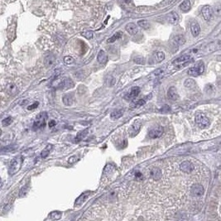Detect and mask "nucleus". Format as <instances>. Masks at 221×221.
I'll list each match as a JSON object with an SVG mask.
<instances>
[{
    "instance_id": "a19ab883",
    "label": "nucleus",
    "mask_w": 221,
    "mask_h": 221,
    "mask_svg": "<svg viewBox=\"0 0 221 221\" xmlns=\"http://www.w3.org/2000/svg\"><path fill=\"white\" fill-rule=\"evenodd\" d=\"M78 157H75V156H73V157H70L69 160H68V162L69 163H74V162H77Z\"/></svg>"
},
{
    "instance_id": "c756f323",
    "label": "nucleus",
    "mask_w": 221,
    "mask_h": 221,
    "mask_svg": "<svg viewBox=\"0 0 221 221\" xmlns=\"http://www.w3.org/2000/svg\"><path fill=\"white\" fill-rule=\"evenodd\" d=\"M122 37V33L121 32H119V33H116L112 37H110V38H109L108 39V42L109 43H112V42H114L117 39H119V38H120V37Z\"/></svg>"
},
{
    "instance_id": "473e14b6",
    "label": "nucleus",
    "mask_w": 221,
    "mask_h": 221,
    "mask_svg": "<svg viewBox=\"0 0 221 221\" xmlns=\"http://www.w3.org/2000/svg\"><path fill=\"white\" fill-rule=\"evenodd\" d=\"M156 59H157V61L158 62H161L163 61L164 59H165V54L162 52V51H158V52H157L155 55Z\"/></svg>"
},
{
    "instance_id": "72a5a7b5",
    "label": "nucleus",
    "mask_w": 221,
    "mask_h": 221,
    "mask_svg": "<svg viewBox=\"0 0 221 221\" xmlns=\"http://www.w3.org/2000/svg\"><path fill=\"white\" fill-rule=\"evenodd\" d=\"M81 35L83 37H85L86 39H91V38H93V36H94V34L93 33L91 32V31H86V32H84V33H81Z\"/></svg>"
},
{
    "instance_id": "7ed1b4c3",
    "label": "nucleus",
    "mask_w": 221,
    "mask_h": 221,
    "mask_svg": "<svg viewBox=\"0 0 221 221\" xmlns=\"http://www.w3.org/2000/svg\"><path fill=\"white\" fill-rule=\"evenodd\" d=\"M204 70H205V65L202 62H200L195 66L190 68L187 71V73L189 75H191V76H198L203 73Z\"/></svg>"
},
{
    "instance_id": "37998d69",
    "label": "nucleus",
    "mask_w": 221,
    "mask_h": 221,
    "mask_svg": "<svg viewBox=\"0 0 221 221\" xmlns=\"http://www.w3.org/2000/svg\"><path fill=\"white\" fill-rule=\"evenodd\" d=\"M141 60H143V58H140V59L139 58H135V59H134V62H135L136 63H138V64H139V63L140 64H143V62H141Z\"/></svg>"
},
{
    "instance_id": "423d86ee",
    "label": "nucleus",
    "mask_w": 221,
    "mask_h": 221,
    "mask_svg": "<svg viewBox=\"0 0 221 221\" xmlns=\"http://www.w3.org/2000/svg\"><path fill=\"white\" fill-rule=\"evenodd\" d=\"M191 56H189V55H183L180 57H178L177 59H176L173 62V64L175 66H178V67H181V66H184L186 64H188L189 62L191 61Z\"/></svg>"
},
{
    "instance_id": "c85d7f7f",
    "label": "nucleus",
    "mask_w": 221,
    "mask_h": 221,
    "mask_svg": "<svg viewBox=\"0 0 221 221\" xmlns=\"http://www.w3.org/2000/svg\"><path fill=\"white\" fill-rule=\"evenodd\" d=\"M146 99H139V100H138V101H136L133 104H131V108H138V107L140 106H143L145 104H146Z\"/></svg>"
},
{
    "instance_id": "6ab92c4d",
    "label": "nucleus",
    "mask_w": 221,
    "mask_h": 221,
    "mask_svg": "<svg viewBox=\"0 0 221 221\" xmlns=\"http://www.w3.org/2000/svg\"><path fill=\"white\" fill-rule=\"evenodd\" d=\"M97 60H98L99 63H100V64H105L108 62V56H107V54L103 50H101L99 52Z\"/></svg>"
},
{
    "instance_id": "39448f33",
    "label": "nucleus",
    "mask_w": 221,
    "mask_h": 221,
    "mask_svg": "<svg viewBox=\"0 0 221 221\" xmlns=\"http://www.w3.org/2000/svg\"><path fill=\"white\" fill-rule=\"evenodd\" d=\"M57 83V87L61 88L62 90H69V89H71L75 86L74 82L69 78H67V79H60V80H58Z\"/></svg>"
},
{
    "instance_id": "9d476101",
    "label": "nucleus",
    "mask_w": 221,
    "mask_h": 221,
    "mask_svg": "<svg viewBox=\"0 0 221 221\" xmlns=\"http://www.w3.org/2000/svg\"><path fill=\"white\" fill-rule=\"evenodd\" d=\"M191 192L195 196H201L204 195L205 190L201 184H194L191 188Z\"/></svg>"
},
{
    "instance_id": "f257e3e1",
    "label": "nucleus",
    "mask_w": 221,
    "mask_h": 221,
    "mask_svg": "<svg viewBox=\"0 0 221 221\" xmlns=\"http://www.w3.org/2000/svg\"><path fill=\"white\" fill-rule=\"evenodd\" d=\"M22 164V157H20V156L15 157L10 162L9 168H8V173L10 175H14L15 173H17L20 170Z\"/></svg>"
},
{
    "instance_id": "f8f14e48",
    "label": "nucleus",
    "mask_w": 221,
    "mask_h": 221,
    "mask_svg": "<svg viewBox=\"0 0 221 221\" xmlns=\"http://www.w3.org/2000/svg\"><path fill=\"white\" fill-rule=\"evenodd\" d=\"M74 100H75V98H74V94H65L62 97V102L63 104L66 105V106H70L72 105L74 103Z\"/></svg>"
},
{
    "instance_id": "1a4fd4ad",
    "label": "nucleus",
    "mask_w": 221,
    "mask_h": 221,
    "mask_svg": "<svg viewBox=\"0 0 221 221\" xmlns=\"http://www.w3.org/2000/svg\"><path fill=\"white\" fill-rule=\"evenodd\" d=\"M201 12H202V15L205 20L209 21L213 16L214 9L209 5H205L201 9Z\"/></svg>"
},
{
    "instance_id": "7c9ffc66",
    "label": "nucleus",
    "mask_w": 221,
    "mask_h": 221,
    "mask_svg": "<svg viewBox=\"0 0 221 221\" xmlns=\"http://www.w3.org/2000/svg\"><path fill=\"white\" fill-rule=\"evenodd\" d=\"M138 24L139 27H141L143 29H148L149 28V27H150V24H149V22L146 20H140L138 22Z\"/></svg>"
},
{
    "instance_id": "393cba45",
    "label": "nucleus",
    "mask_w": 221,
    "mask_h": 221,
    "mask_svg": "<svg viewBox=\"0 0 221 221\" xmlns=\"http://www.w3.org/2000/svg\"><path fill=\"white\" fill-rule=\"evenodd\" d=\"M90 192H86V193H83L82 195H80V196L78 197L77 200L75 201V205H81L83 202H85L86 200L87 199V197L89 196Z\"/></svg>"
},
{
    "instance_id": "f3484780",
    "label": "nucleus",
    "mask_w": 221,
    "mask_h": 221,
    "mask_svg": "<svg viewBox=\"0 0 221 221\" xmlns=\"http://www.w3.org/2000/svg\"><path fill=\"white\" fill-rule=\"evenodd\" d=\"M126 30H127V32L130 35H135L138 32V27L134 23H133V22H129V23H128L126 25Z\"/></svg>"
},
{
    "instance_id": "2eb2a0df",
    "label": "nucleus",
    "mask_w": 221,
    "mask_h": 221,
    "mask_svg": "<svg viewBox=\"0 0 221 221\" xmlns=\"http://www.w3.org/2000/svg\"><path fill=\"white\" fill-rule=\"evenodd\" d=\"M167 97L171 100H176L179 95L177 94V91L175 87H170L167 91Z\"/></svg>"
},
{
    "instance_id": "9b49d317",
    "label": "nucleus",
    "mask_w": 221,
    "mask_h": 221,
    "mask_svg": "<svg viewBox=\"0 0 221 221\" xmlns=\"http://www.w3.org/2000/svg\"><path fill=\"white\" fill-rule=\"evenodd\" d=\"M180 171H182L185 173H187V174H190L191 173L192 171L194 170V166L193 164L189 162V161H184L182 162L180 165Z\"/></svg>"
},
{
    "instance_id": "c9c22d12",
    "label": "nucleus",
    "mask_w": 221,
    "mask_h": 221,
    "mask_svg": "<svg viewBox=\"0 0 221 221\" xmlns=\"http://www.w3.org/2000/svg\"><path fill=\"white\" fill-rule=\"evenodd\" d=\"M75 62L74 58L72 57H70V56H67L66 57H64V62L67 64V65H70V64H72L73 62Z\"/></svg>"
},
{
    "instance_id": "a211bd4d",
    "label": "nucleus",
    "mask_w": 221,
    "mask_h": 221,
    "mask_svg": "<svg viewBox=\"0 0 221 221\" xmlns=\"http://www.w3.org/2000/svg\"><path fill=\"white\" fill-rule=\"evenodd\" d=\"M140 91H141V90H140L139 87H138V86L133 87L131 89V90H130V92L128 94L127 99H132L136 98V97L140 94Z\"/></svg>"
},
{
    "instance_id": "412c9836",
    "label": "nucleus",
    "mask_w": 221,
    "mask_h": 221,
    "mask_svg": "<svg viewBox=\"0 0 221 221\" xmlns=\"http://www.w3.org/2000/svg\"><path fill=\"white\" fill-rule=\"evenodd\" d=\"M6 91L8 92V94H9L10 95H13L15 94L17 92V88L15 84L13 83H10L7 86V88H6Z\"/></svg>"
},
{
    "instance_id": "4468645a",
    "label": "nucleus",
    "mask_w": 221,
    "mask_h": 221,
    "mask_svg": "<svg viewBox=\"0 0 221 221\" xmlns=\"http://www.w3.org/2000/svg\"><path fill=\"white\" fill-rule=\"evenodd\" d=\"M150 174H151V178L153 179L154 180H158L161 179V177H162V171H161V169L157 167H154L152 168L151 170V172H150Z\"/></svg>"
},
{
    "instance_id": "79ce46f5",
    "label": "nucleus",
    "mask_w": 221,
    "mask_h": 221,
    "mask_svg": "<svg viewBox=\"0 0 221 221\" xmlns=\"http://www.w3.org/2000/svg\"><path fill=\"white\" fill-rule=\"evenodd\" d=\"M56 123H56V121H55V120H51L49 123H48V126H49L50 128H52L53 126L56 125Z\"/></svg>"
},
{
    "instance_id": "aec40b11",
    "label": "nucleus",
    "mask_w": 221,
    "mask_h": 221,
    "mask_svg": "<svg viewBox=\"0 0 221 221\" xmlns=\"http://www.w3.org/2000/svg\"><path fill=\"white\" fill-rule=\"evenodd\" d=\"M56 62V57H54L53 55H49L45 58L44 60V64L46 67H51V66H53Z\"/></svg>"
},
{
    "instance_id": "6e6552de",
    "label": "nucleus",
    "mask_w": 221,
    "mask_h": 221,
    "mask_svg": "<svg viewBox=\"0 0 221 221\" xmlns=\"http://www.w3.org/2000/svg\"><path fill=\"white\" fill-rule=\"evenodd\" d=\"M163 128L159 126V127L154 128L151 129V130L149 131V133H148V136H149L150 138L155 139V138H160L161 136L163 134Z\"/></svg>"
},
{
    "instance_id": "58836bf2",
    "label": "nucleus",
    "mask_w": 221,
    "mask_h": 221,
    "mask_svg": "<svg viewBox=\"0 0 221 221\" xmlns=\"http://www.w3.org/2000/svg\"><path fill=\"white\" fill-rule=\"evenodd\" d=\"M162 73H163V70L162 69H157V70H155L153 73L151 74V75L152 76H159Z\"/></svg>"
},
{
    "instance_id": "2f4dec72",
    "label": "nucleus",
    "mask_w": 221,
    "mask_h": 221,
    "mask_svg": "<svg viewBox=\"0 0 221 221\" xmlns=\"http://www.w3.org/2000/svg\"><path fill=\"white\" fill-rule=\"evenodd\" d=\"M62 212H60V211H54L52 213H51L50 216H51V219H52V220H59L62 217Z\"/></svg>"
},
{
    "instance_id": "bb28decb",
    "label": "nucleus",
    "mask_w": 221,
    "mask_h": 221,
    "mask_svg": "<svg viewBox=\"0 0 221 221\" xmlns=\"http://www.w3.org/2000/svg\"><path fill=\"white\" fill-rule=\"evenodd\" d=\"M29 191V185H25L22 188H21L20 191H19V197H24L27 196V194L28 193Z\"/></svg>"
},
{
    "instance_id": "f704fd0d",
    "label": "nucleus",
    "mask_w": 221,
    "mask_h": 221,
    "mask_svg": "<svg viewBox=\"0 0 221 221\" xmlns=\"http://www.w3.org/2000/svg\"><path fill=\"white\" fill-rule=\"evenodd\" d=\"M184 85L187 88H191L193 86H195V81L191 79H187V80H185Z\"/></svg>"
},
{
    "instance_id": "4be33fe9",
    "label": "nucleus",
    "mask_w": 221,
    "mask_h": 221,
    "mask_svg": "<svg viewBox=\"0 0 221 221\" xmlns=\"http://www.w3.org/2000/svg\"><path fill=\"white\" fill-rule=\"evenodd\" d=\"M180 8L183 12H188L191 9V2L189 0H184L180 5Z\"/></svg>"
},
{
    "instance_id": "dca6fc26",
    "label": "nucleus",
    "mask_w": 221,
    "mask_h": 221,
    "mask_svg": "<svg viewBox=\"0 0 221 221\" xmlns=\"http://www.w3.org/2000/svg\"><path fill=\"white\" fill-rule=\"evenodd\" d=\"M191 31L194 37H197L201 33V28L200 25L197 23L196 22H192L191 23Z\"/></svg>"
},
{
    "instance_id": "ddd939ff",
    "label": "nucleus",
    "mask_w": 221,
    "mask_h": 221,
    "mask_svg": "<svg viewBox=\"0 0 221 221\" xmlns=\"http://www.w3.org/2000/svg\"><path fill=\"white\" fill-rule=\"evenodd\" d=\"M167 21L171 24L176 25L179 22V16H178V14L176 12H171L170 13L167 14Z\"/></svg>"
},
{
    "instance_id": "a878e982",
    "label": "nucleus",
    "mask_w": 221,
    "mask_h": 221,
    "mask_svg": "<svg viewBox=\"0 0 221 221\" xmlns=\"http://www.w3.org/2000/svg\"><path fill=\"white\" fill-rule=\"evenodd\" d=\"M173 40H174V42L176 43V45L178 46L183 45L185 42V37L182 35H177V36L174 37Z\"/></svg>"
},
{
    "instance_id": "5701e85b",
    "label": "nucleus",
    "mask_w": 221,
    "mask_h": 221,
    "mask_svg": "<svg viewBox=\"0 0 221 221\" xmlns=\"http://www.w3.org/2000/svg\"><path fill=\"white\" fill-rule=\"evenodd\" d=\"M52 147H53V146L51 145V144H48L46 147L41 151V157H42V158H46L47 156L49 155L50 154V152H51V149H52Z\"/></svg>"
},
{
    "instance_id": "b1692460",
    "label": "nucleus",
    "mask_w": 221,
    "mask_h": 221,
    "mask_svg": "<svg viewBox=\"0 0 221 221\" xmlns=\"http://www.w3.org/2000/svg\"><path fill=\"white\" fill-rule=\"evenodd\" d=\"M123 109H116L111 113V119H118L123 115Z\"/></svg>"
},
{
    "instance_id": "c03bdc74",
    "label": "nucleus",
    "mask_w": 221,
    "mask_h": 221,
    "mask_svg": "<svg viewBox=\"0 0 221 221\" xmlns=\"http://www.w3.org/2000/svg\"><path fill=\"white\" fill-rule=\"evenodd\" d=\"M123 1H125V2H129V0H123Z\"/></svg>"
},
{
    "instance_id": "cd10ccee",
    "label": "nucleus",
    "mask_w": 221,
    "mask_h": 221,
    "mask_svg": "<svg viewBox=\"0 0 221 221\" xmlns=\"http://www.w3.org/2000/svg\"><path fill=\"white\" fill-rule=\"evenodd\" d=\"M87 133H88V129H85V130H83V131L80 132L77 135H76L75 141H76V142H80V141H81L83 138H86Z\"/></svg>"
},
{
    "instance_id": "e433bc0d",
    "label": "nucleus",
    "mask_w": 221,
    "mask_h": 221,
    "mask_svg": "<svg viewBox=\"0 0 221 221\" xmlns=\"http://www.w3.org/2000/svg\"><path fill=\"white\" fill-rule=\"evenodd\" d=\"M11 123H12V118L11 117H8V118H6V119H4L2 121V124H3V126H4V127L8 126Z\"/></svg>"
},
{
    "instance_id": "f03ea898",
    "label": "nucleus",
    "mask_w": 221,
    "mask_h": 221,
    "mask_svg": "<svg viewBox=\"0 0 221 221\" xmlns=\"http://www.w3.org/2000/svg\"><path fill=\"white\" fill-rule=\"evenodd\" d=\"M48 119V115H47V113L46 112H41L39 114L37 115V118H36V120L33 123V128L34 130H37V129H39V128H42L46 126V120Z\"/></svg>"
},
{
    "instance_id": "4c0bfd02",
    "label": "nucleus",
    "mask_w": 221,
    "mask_h": 221,
    "mask_svg": "<svg viewBox=\"0 0 221 221\" xmlns=\"http://www.w3.org/2000/svg\"><path fill=\"white\" fill-rule=\"evenodd\" d=\"M214 12L217 16H221V4H218L214 7Z\"/></svg>"
},
{
    "instance_id": "ea45409f",
    "label": "nucleus",
    "mask_w": 221,
    "mask_h": 221,
    "mask_svg": "<svg viewBox=\"0 0 221 221\" xmlns=\"http://www.w3.org/2000/svg\"><path fill=\"white\" fill-rule=\"evenodd\" d=\"M38 105H39V103L35 102L34 104H31L30 106L28 107V110H33V109H37Z\"/></svg>"
},
{
    "instance_id": "0eeeda50",
    "label": "nucleus",
    "mask_w": 221,
    "mask_h": 221,
    "mask_svg": "<svg viewBox=\"0 0 221 221\" xmlns=\"http://www.w3.org/2000/svg\"><path fill=\"white\" fill-rule=\"evenodd\" d=\"M142 127V121L139 119H137L134 121V123L132 124L130 130H129V134L131 137H134L136 136L138 133H139L140 129Z\"/></svg>"
},
{
    "instance_id": "20e7f679",
    "label": "nucleus",
    "mask_w": 221,
    "mask_h": 221,
    "mask_svg": "<svg viewBox=\"0 0 221 221\" xmlns=\"http://www.w3.org/2000/svg\"><path fill=\"white\" fill-rule=\"evenodd\" d=\"M196 123L201 128H207L209 126V119L202 114H196Z\"/></svg>"
}]
</instances>
